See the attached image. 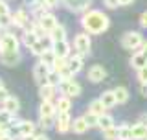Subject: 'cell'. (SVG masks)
I'll return each mask as SVG.
<instances>
[{
  "label": "cell",
  "instance_id": "43",
  "mask_svg": "<svg viewBox=\"0 0 147 140\" xmlns=\"http://www.w3.org/2000/svg\"><path fill=\"white\" fill-rule=\"evenodd\" d=\"M140 26L147 30V11H144V13L140 15Z\"/></svg>",
  "mask_w": 147,
  "mask_h": 140
},
{
  "label": "cell",
  "instance_id": "9",
  "mask_svg": "<svg viewBox=\"0 0 147 140\" xmlns=\"http://www.w3.org/2000/svg\"><path fill=\"white\" fill-rule=\"evenodd\" d=\"M72 116L70 113H57V116H55V131L57 133H68V131H72Z\"/></svg>",
  "mask_w": 147,
  "mask_h": 140
},
{
  "label": "cell",
  "instance_id": "17",
  "mask_svg": "<svg viewBox=\"0 0 147 140\" xmlns=\"http://www.w3.org/2000/svg\"><path fill=\"white\" fill-rule=\"evenodd\" d=\"M131 67L136 70H140V68H144V67H147V57L144 55V52L142 50H138V52H132V55H131Z\"/></svg>",
  "mask_w": 147,
  "mask_h": 140
},
{
  "label": "cell",
  "instance_id": "15",
  "mask_svg": "<svg viewBox=\"0 0 147 140\" xmlns=\"http://www.w3.org/2000/svg\"><path fill=\"white\" fill-rule=\"evenodd\" d=\"M83 67H85V57H81V55H70L68 57V70L76 76V74H79L81 70H83Z\"/></svg>",
  "mask_w": 147,
  "mask_h": 140
},
{
  "label": "cell",
  "instance_id": "33",
  "mask_svg": "<svg viewBox=\"0 0 147 140\" xmlns=\"http://www.w3.org/2000/svg\"><path fill=\"white\" fill-rule=\"evenodd\" d=\"M13 26V13H2L0 15V30H7Z\"/></svg>",
  "mask_w": 147,
  "mask_h": 140
},
{
  "label": "cell",
  "instance_id": "50",
  "mask_svg": "<svg viewBox=\"0 0 147 140\" xmlns=\"http://www.w3.org/2000/svg\"><path fill=\"white\" fill-rule=\"evenodd\" d=\"M2 88H6V87H4V81L0 79V90H2Z\"/></svg>",
  "mask_w": 147,
  "mask_h": 140
},
{
  "label": "cell",
  "instance_id": "48",
  "mask_svg": "<svg viewBox=\"0 0 147 140\" xmlns=\"http://www.w3.org/2000/svg\"><path fill=\"white\" fill-rule=\"evenodd\" d=\"M142 52H144V55H145V57H147V41H145V43H144V46H142Z\"/></svg>",
  "mask_w": 147,
  "mask_h": 140
},
{
  "label": "cell",
  "instance_id": "44",
  "mask_svg": "<svg viewBox=\"0 0 147 140\" xmlns=\"http://www.w3.org/2000/svg\"><path fill=\"white\" fill-rule=\"evenodd\" d=\"M7 98H9V92L6 90V88H2V90H0V101L4 103V101H6Z\"/></svg>",
  "mask_w": 147,
  "mask_h": 140
},
{
  "label": "cell",
  "instance_id": "8",
  "mask_svg": "<svg viewBox=\"0 0 147 140\" xmlns=\"http://www.w3.org/2000/svg\"><path fill=\"white\" fill-rule=\"evenodd\" d=\"M13 26L20 28L22 31H24V30H30L31 18H30V13H28L24 7H18V9L13 11Z\"/></svg>",
  "mask_w": 147,
  "mask_h": 140
},
{
  "label": "cell",
  "instance_id": "18",
  "mask_svg": "<svg viewBox=\"0 0 147 140\" xmlns=\"http://www.w3.org/2000/svg\"><path fill=\"white\" fill-rule=\"evenodd\" d=\"M2 109L7 111V113H11L13 116H15L18 111H20V101H18L17 96H11V94H9V98L2 103Z\"/></svg>",
  "mask_w": 147,
  "mask_h": 140
},
{
  "label": "cell",
  "instance_id": "31",
  "mask_svg": "<svg viewBox=\"0 0 147 140\" xmlns=\"http://www.w3.org/2000/svg\"><path fill=\"white\" fill-rule=\"evenodd\" d=\"M39 127L44 131L55 127V116H39Z\"/></svg>",
  "mask_w": 147,
  "mask_h": 140
},
{
  "label": "cell",
  "instance_id": "51",
  "mask_svg": "<svg viewBox=\"0 0 147 140\" xmlns=\"http://www.w3.org/2000/svg\"><path fill=\"white\" fill-rule=\"evenodd\" d=\"M68 2H70V0H63V4H68Z\"/></svg>",
  "mask_w": 147,
  "mask_h": 140
},
{
  "label": "cell",
  "instance_id": "38",
  "mask_svg": "<svg viewBox=\"0 0 147 140\" xmlns=\"http://www.w3.org/2000/svg\"><path fill=\"white\" fill-rule=\"evenodd\" d=\"M138 81H140V85H147V67L138 70Z\"/></svg>",
  "mask_w": 147,
  "mask_h": 140
},
{
  "label": "cell",
  "instance_id": "46",
  "mask_svg": "<svg viewBox=\"0 0 147 140\" xmlns=\"http://www.w3.org/2000/svg\"><path fill=\"white\" fill-rule=\"evenodd\" d=\"M140 94L142 96H147V85H140Z\"/></svg>",
  "mask_w": 147,
  "mask_h": 140
},
{
  "label": "cell",
  "instance_id": "6",
  "mask_svg": "<svg viewBox=\"0 0 147 140\" xmlns=\"http://www.w3.org/2000/svg\"><path fill=\"white\" fill-rule=\"evenodd\" d=\"M50 72H52V68L48 67V65H44L42 61H37L35 67H33V79L35 83L39 87H42L48 83V77H50Z\"/></svg>",
  "mask_w": 147,
  "mask_h": 140
},
{
  "label": "cell",
  "instance_id": "3",
  "mask_svg": "<svg viewBox=\"0 0 147 140\" xmlns=\"http://www.w3.org/2000/svg\"><path fill=\"white\" fill-rule=\"evenodd\" d=\"M20 39L15 33H9V31H4L0 35V55L6 54H17L20 52Z\"/></svg>",
  "mask_w": 147,
  "mask_h": 140
},
{
  "label": "cell",
  "instance_id": "36",
  "mask_svg": "<svg viewBox=\"0 0 147 140\" xmlns=\"http://www.w3.org/2000/svg\"><path fill=\"white\" fill-rule=\"evenodd\" d=\"M13 122V114L7 113V111H0V125H9Z\"/></svg>",
  "mask_w": 147,
  "mask_h": 140
},
{
  "label": "cell",
  "instance_id": "30",
  "mask_svg": "<svg viewBox=\"0 0 147 140\" xmlns=\"http://www.w3.org/2000/svg\"><path fill=\"white\" fill-rule=\"evenodd\" d=\"M98 127L101 129V131H105V129H110V127H114V118L110 114H101L99 116V120H98Z\"/></svg>",
  "mask_w": 147,
  "mask_h": 140
},
{
  "label": "cell",
  "instance_id": "13",
  "mask_svg": "<svg viewBox=\"0 0 147 140\" xmlns=\"http://www.w3.org/2000/svg\"><path fill=\"white\" fill-rule=\"evenodd\" d=\"M68 9H70L72 13H85V11H88L90 6H92V0H70L68 4H64Z\"/></svg>",
  "mask_w": 147,
  "mask_h": 140
},
{
  "label": "cell",
  "instance_id": "14",
  "mask_svg": "<svg viewBox=\"0 0 147 140\" xmlns=\"http://www.w3.org/2000/svg\"><path fill=\"white\" fill-rule=\"evenodd\" d=\"M53 54L57 55V57H63V59H68L72 54V46L68 41H57V43H53Z\"/></svg>",
  "mask_w": 147,
  "mask_h": 140
},
{
  "label": "cell",
  "instance_id": "32",
  "mask_svg": "<svg viewBox=\"0 0 147 140\" xmlns=\"http://www.w3.org/2000/svg\"><path fill=\"white\" fill-rule=\"evenodd\" d=\"M39 61H42L44 65H48V67L52 68L53 65H55V61H57V55L53 54V50H48V52H44V54L39 57Z\"/></svg>",
  "mask_w": 147,
  "mask_h": 140
},
{
  "label": "cell",
  "instance_id": "40",
  "mask_svg": "<svg viewBox=\"0 0 147 140\" xmlns=\"http://www.w3.org/2000/svg\"><path fill=\"white\" fill-rule=\"evenodd\" d=\"M103 4H105V7H109V9H116L119 6V0H103Z\"/></svg>",
  "mask_w": 147,
  "mask_h": 140
},
{
  "label": "cell",
  "instance_id": "12",
  "mask_svg": "<svg viewBox=\"0 0 147 140\" xmlns=\"http://www.w3.org/2000/svg\"><path fill=\"white\" fill-rule=\"evenodd\" d=\"M37 20H39L40 28H42L46 33H50L53 28H57V26H59V20H57V17H55L53 13H44V15H40L39 18H37Z\"/></svg>",
  "mask_w": 147,
  "mask_h": 140
},
{
  "label": "cell",
  "instance_id": "2",
  "mask_svg": "<svg viewBox=\"0 0 147 140\" xmlns=\"http://www.w3.org/2000/svg\"><path fill=\"white\" fill-rule=\"evenodd\" d=\"M145 43V37L142 35V31H136V30H131L127 33L121 35V46L129 52H138L142 50V46Z\"/></svg>",
  "mask_w": 147,
  "mask_h": 140
},
{
  "label": "cell",
  "instance_id": "45",
  "mask_svg": "<svg viewBox=\"0 0 147 140\" xmlns=\"http://www.w3.org/2000/svg\"><path fill=\"white\" fill-rule=\"evenodd\" d=\"M33 140H50V138H48V135L40 133V135H35V138H33Z\"/></svg>",
  "mask_w": 147,
  "mask_h": 140
},
{
  "label": "cell",
  "instance_id": "11",
  "mask_svg": "<svg viewBox=\"0 0 147 140\" xmlns=\"http://www.w3.org/2000/svg\"><path fill=\"white\" fill-rule=\"evenodd\" d=\"M105 77H107V70L101 65H92L88 68V72H86V79L90 83H101Z\"/></svg>",
  "mask_w": 147,
  "mask_h": 140
},
{
  "label": "cell",
  "instance_id": "21",
  "mask_svg": "<svg viewBox=\"0 0 147 140\" xmlns=\"http://www.w3.org/2000/svg\"><path fill=\"white\" fill-rule=\"evenodd\" d=\"M55 107H57V113H70V109H72V98L61 94V96H59V100L55 101Z\"/></svg>",
  "mask_w": 147,
  "mask_h": 140
},
{
  "label": "cell",
  "instance_id": "16",
  "mask_svg": "<svg viewBox=\"0 0 147 140\" xmlns=\"http://www.w3.org/2000/svg\"><path fill=\"white\" fill-rule=\"evenodd\" d=\"M39 116H57V107L53 101L42 100L39 105Z\"/></svg>",
  "mask_w": 147,
  "mask_h": 140
},
{
  "label": "cell",
  "instance_id": "53",
  "mask_svg": "<svg viewBox=\"0 0 147 140\" xmlns=\"http://www.w3.org/2000/svg\"><path fill=\"white\" fill-rule=\"evenodd\" d=\"M0 111H2V109H0Z\"/></svg>",
  "mask_w": 147,
  "mask_h": 140
},
{
  "label": "cell",
  "instance_id": "27",
  "mask_svg": "<svg viewBox=\"0 0 147 140\" xmlns=\"http://www.w3.org/2000/svg\"><path fill=\"white\" fill-rule=\"evenodd\" d=\"M118 140H132V125L129 124L118 125Z\"/></svg>",
  "mask_w": 147,
  "mask_h": 140
},
{
  "label": "cell",
  "instance_id": "52",
  "mask_svg": "<svg viewBox=\"0 0 147 140\" xmlns=\"http://www.w3.org/2000/svg\"><path fill=\"white\" fill-rule=\"evenodd\" d=\"M0 35H2V31H0Z\"/></svg>",
  "mask_w": 147,
  "mask_h": 140
},
{
  "label": "cell",
  "instance_id": "22",
  "mask_svg": "<svg viewBox=\"0 0 147 140\" xmlns=\"http://www.w3.org/2000/svg\"><path fill=\"white\" fill-rule=\"evenodd\" d=\"M88 124H86V120H85V116H79V118H76L72 122V131L76 133V135H83V133H86L88 131Z\"/></svg>",
  "mask_w": 147,
  "mask_h": 140
},
{
  "label": "cell",
  "instance_id": "42",
  "mask_svg": "<svg viewBox=\"0 0 147 140\" xmlns=\"http://www.w3.org/2000/svg\"><path fill=\"white\" fill-rule=\"evenodd\" d=\"M7 135H11L9 125H0V138H2V137H7Z\"/></svg>",
  "mask_w": 147,
  "mask_h": 140
},
{
  "label": "cell",
  "instance_id": "10",
  "mask_svg": "<svg viewBox=\"0 0 147 140\" xmlns=\"http://www.w3.org/2000/svg\"><path fill=\"white\" fill-rule=\"evenodd\" d=\"M48 50H53V41L46 35V37H40V39L31 46L30 52L33 54V55H37V57H40V55H42L44 52H48Z\"/></svg>",
  "mask_w": 147,
  "mask_h": 140
},
{
  "label": "cell",
  "instance_id": "20",
  "mask_svg": "<svg viewBox=\"0 0 147 140\" xmlns=\"http://www.w3.org/2000/svg\"><path fill=\"white\" fill-rule=\"evenodd\" d=\"M55 94H57V87H53V85H50V83H46V85L42 87H39V96H40V100H50L52 101Z\"/></svg>",
  "mask_w": 147,
  "mask_h": 140
},
{
  "label": "cell",
  "instance_id": "29",
  "mask_svg": "<svg viewBox=\"0 0 147 140\" xmlns=\"http://www.w3.org/2000/svg\"><path fill=\"white\" fill-rule=\"evenodd\" d=\"M88 111H90V113H94V114H98V116H101V114H105L107 107H105L103 101L98 98V100H92L90 103H88Z\"/></svg>",
  "mask_w": 147,
  "mask_h": 140
},
{
  "label": "cell",
  "instance_id": "23",
  "mask_svg": "<svg viewBox=\"0 0 147 140\" xmlns=\"http://www.w3.org/2000/svg\"><path fill=\"white\" fill-rule=\"evenodd\" d=\"M132 140H147V125L138 122L132 125Z\"/></svg>",
  "mask_w": 147,
  "mask_h": 140
},
{
  "label": "cell",
  "instance_id": "1",
  "mask_svg": "<svg viewBox=\"0 0 147 140\" xmlns=\"http://www.w3.org/2000/svg\"><path fill=\"white\" fill-rule=\"evenodd\" d=\"M81 26L88 35H101L109 30L110 18L107 13L99 11V9H88L81 15Z\"/></svg>",
  "mask_w": 147,
  "mask_h": 140
},
{
  "label": "cell",
  "instance_id": "34",
  "mask_svg": "<svg viewBox=\"0 0 147 140\" xmlns=\"http://www.w3.org/2000/svg\"><path fill=\"white\" fill-rule=\"evenodd\" d=\"M101 135H103L105 140H118V127L114 125L110 129H105V131H101Z\"/></svg>",
  "mask_w": 147,
  "mask_h": 140
},
{
  "label": "cell",
  "instance_id": "26",
  "mask_svg": "<svg viewBox=\"0 0 147 140\" xmlns=\"http://www.w3.org/2000/svg\"><path fill=\"white\" fill-rule=\"evenodd\" d=\"M48 37L53 41V43H57V41H66V28L63 24H59L57 28H53V30L50 31Z\"/></svg>",
  "mask_w": 147,
  "mask_h": 140
},
{
  "label": "cell",
  "instance_id": "37",
  "mask_svg": "<svg viewBox=\"0 0 147 140\" xmlns=\"http://www.w3.org/2000/svg\"><path fill=\"white\" fill-rule=\"evenodd\" d=\"M48 83H50V85H53V87L61 85V76H59L55 70H52V72H50V77H48Z\"/></svg>",
  "mask_w": 147,
  "mask_h": 140
},
{
  "label": "cell",
  "instance_id": "7",
  "mask_svg": "<svg viewBox=\"0 0 147 140\" xmlns=\"http://www.w3.org/2000/svg\"><path fill=\"white\" fill-rule=\"evenodd\" d=\"M59 88H61V92L64 96H68V98H77V96H81V92H83V88L81 85L76 81V79H64V81H61V85H59Z\"/></svg>",
  "mask_w": 147,
  "mask_h": 140
},
{
  "label": "cell",
  "instance_id": "35",
  "mask_svg": "<svg viewBox=\"0 0 147 140\" xmlns=\"http://www.w3.org/2000/svg\"><path fill=\"white\" fill-rule=\"evenodd\" d=\"M85 116V120H86V124H88V127H98V120H99V116L98 114H94V113H86V114H83Z\"/></svg>",
  "mask_w": 147,
  "mask_h": 140
},
{
  "label": "cell",
  "instance_id": "47",
  "mask_svg": "<svg viewBox=\"0 0 147 140\" xmlns=\"http://www.w3.org/2000/svg\"><path fill=\"white\" fill-rule=\"evenodd\" d=\"M134 0H119V6H131Z\"/></svg>",
  "mask_w": 147,
  "mask_h": 140
},
{
  "label": "cell",
  "instance_id": "41",
  "mask_svg": "<svg viewBox=\"0 0 147 140\" xmlns=\"http://www.w3.org/2000/svg\"><path fill=\"white\" fill-rule=\"evenodd\" d=\"M2 13H11V9H9L6 0H0V15H2Z\"/></svg>",
  "mask_w": 147,
  "mask_h": 140
},
{
  "label": "cell",
  "instance_id": "4",
  "mask_svg": "<svg viewBox=\"0 0 147 140\" xmlns=\"http://www.w3.org/2000/svg\"><path fill=\"white\" fill-rule=\"evenodd\" d=\"M92 50V39L90 35L86 33V31H83V33H77L74 37V52L77 55H81V57H86V55L90 54Z\"/></svg>",
  "mask_w": 147,
  "mask_h": 140
},
{
  "label": "cell",
  "instance_id": "25",
  "mask_svg": "<svg viewBox=\"0 0 147 140\" xmlns=\"http://www.w3.org/2000/svg\"><path fill=\"white\" fill-rule=\"evenodd\" d=\"M99 100L103 101V105L107 107V109H112V107H116V105H118V101H116V94H114V90H105L103 94L99 96Z\"/></svg>",
  "mask_w": 147,
  "mask_h": 140
},
{
  "label": "cell",
  "instance_id": "39",
  "mask_svg": "<svg viewBox=\"0 0 147 140\" xmlns=\"http://www.w3.org/2000/svg\"><path fill=\"white\" fill-rule=\"evenodd\" d=\"M59 2H63V0H40V4L46 7V9H53L59 6Z\"/></svg>",
  "mask_w": 147,
  "mask_h": 140
},
{
  "label": "cell",
  "instance_id": "49",
  "mask_svg": "<svg viewBox=\"0 0 147 140\" xmlns=\"http://www.w3.org/2000/svg\"><path fill=\"white\" fill-rule=\"evenodd\" d=\"M0 140H15V137H13V135H7V137H2Z\"/></svg>",
  "mask_w": 147,
  "mask_h": 140
},
{
  "label": "cell",
  "instance_id": "19",
  "mask_svg": "<svg viewBox=\"0 0 147 140\" xmlns=\"http://www.w3.org/2000/svg\"><path fill=\"white\" fill-rule=\"evenodd\" d=\"M39 39H40V37L37 35L33 30H24V31H22V37H20V43L24 44L28 50H30L31 46H33L37 41H39Z\"/></svg>",
  "mask_w": 147,
  "mask_h": 140
},
{
  "label": "cell",
  "instance_id": "28",
  "mask_svg": "<svg viewBox=\"0 0 147 140\" xmlns=\"http://www.w3.org/2000/svg\"><path fill=\"white\" fill-rule=\"evenodd\" d=\"M112 90H114V94H116L118 105H123V103L129 101V88L127 87H116V88H112Z\"/></svg>",
  "mask_w": 147,
  "mask_h": 140
},
{
  "label": "cell",
  "instance_id": "24",
  "mask_svg": "<svg viewBox=\"0 0 147 140\" xmlns=\"http://www.w3.org/2000/svg\"><path fill=\"white\" fill-rule=\"evenodd\" d=\"M20 59H22L20 52H17V54H6V55H0V63H2V65H6V67H15V65L20 63Z\"/></svg>",
  "mask_w": 147,
  "mask_h": 140
},
{
  "label": "cell",
  "instance_id": "5",
  "mask_svg": "<svg viewBox=\"0 0 147 140\" xmlns=\"http://www.w3.org/2000/svg\"><path fill=\"white\" fill-rule=\"evenodd\" d=\"M35 129H37L35 122H31V120H18L15 124V127H13V133H15L17 138H26V137L35 135Z\"/></svg>",
  "mask_w": 147,
  "mask_h": 140
}]
</instances>
